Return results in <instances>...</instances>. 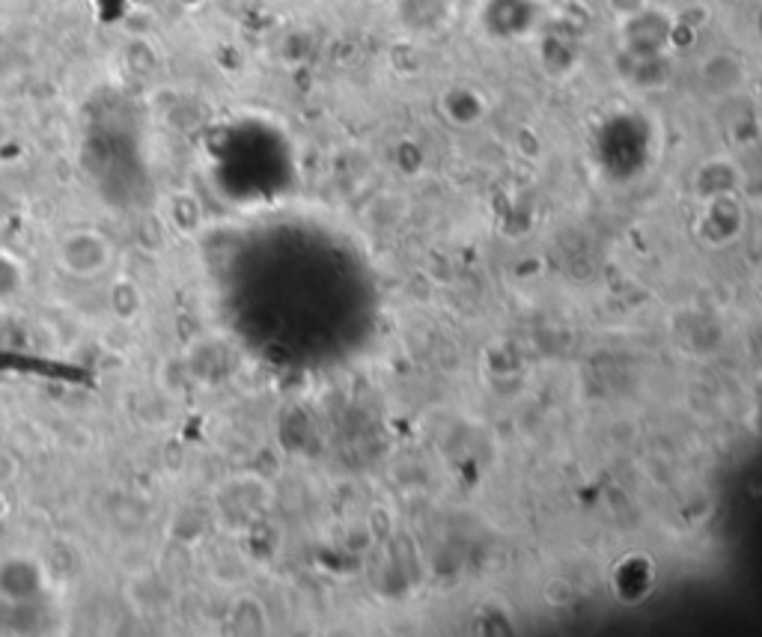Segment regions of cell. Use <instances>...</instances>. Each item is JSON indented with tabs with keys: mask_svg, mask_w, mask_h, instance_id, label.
<instances>
[{
	"mask_svg": "<svg viewBox=\"0 0 762 637\" xmlns=\"http://www.w3.org/2000/svg\"><path fill=\"white\" fill-rule=\"evenodd\" d=\"M51 587V572L42 557L10 551L0 557V604L24 608L39 602Z\"/></svg>",
	"mask_w": 762,
	"mask_h": 637,
	"instance_id": "2",
	"label": "cell"
},
{
	"mask_svg": "<svg viewBox=\"0 0 762 637\" xmlns=\"http://www.w3.org/2000/svg\"><path fill=\"white\" fill-rule=\"evenodd\" d=\"M107 310L119 324H135L147 310V295L138 280L119 275L107 290Z\"/></svg>",
	"mask_w": 762,
	"mask_h": 637,
	"instance_id": "5",
	"label": "cell"
},
{
	"mask_svg": "<svg viewBox=\"0 0 762 637\" xmlns=\"http://www.w3.org/2000/svg\"><path fill=\"white\" fill-rule=\"evenodd\" d=\"M24 283H27V275L22 263L0 251V302H12L15 295H22Z\"/></svg>",
	"mask_w": 762,
	"mask_h": 637,
	"instance_id": "10",
	"label": "cell"
},
{
	"mask_svg": "<svg viewBox=\"0 0 762 637\" xmlns=\"http://www.w3.org/2000/svg\"><path fill=\"white\" fill-rule=\"evenodd\" d=\"M167 232H170V227H167V220L162 218V215H147V218L138 224V244L143 247V254H162L164 244H167Z\"/></svg>",
	"mask_w": 762,
	"mask_h": 637,
	"instance_id": "9",
	"label": "cell"
},
{
	"mask_svg": "<svg viewBox=\"0 0 762 637\" xmlns=\"http://www.w3.org/2000/svg\"><path fill=\"white\" fill-rule=\"evenodd\" d=\"M162 218L167 220V227L176 235L191 239V235L203 230V203L196 200L194 191H174V194L164 198Z\"/></svg>",
	"mask_w": 762,
	"mask_h": 637,
	"instance_id": "4",
	"label": "cell"
},
{
	"mask_svg": "<svg viewBox=\"0 0 762 637\" xmlns=\"http://www.w3.org/2000/svg\"><path fill=\"white\" fill-rule=\"evenodd\" d=\"M116 247L111 235L96 227H78L69 230L58 244V266L75 280L102 278L107 268L114 266Z\"/></svg>",
	"mask_w": 762,
	"mask_h": 637,
	"instance_id": "1",
	"label": "cell"
},
{
	"mask_svg": "<svg viewBox=\"0 0 762 637\" xmlns=\"http://www.w3.org/2000/svg\"><path fill=\"white\" fill-rule=\"evenodd\" d=\"M179 3H182V7H186V10H196V7H200V3H203V0H179Z\"/></svg>",
	"mask_w": 762,
	"mask_h": 637,
	"instance_id": "14",
	"label": "cell"
},
{
	"mask_svg": "<svg viewBox=\"0 0 762 637\" xmlns=\"http://www.w3.org/2000/svg\"><path fill=\"white\" fill-rule=\"evenodd\" d=\"M126 604L131 608V614L140 620H158L170 611V604L176 599V587L164 578L155 566L140 569L135 575H126V587H123Z\"/></svg>",
	"mask_w": 762,
	"mask_h": 637,
	"instance_id": "3",
	"label": "cell"
},
{
	"mask_svg": "<svg viewBox=\"0 0 762 637\" xmlns=\"http://www.w3.org/2000/svg\"><path fill=\"white\" fill-rule=\"evenodd\" d=\"M155 384H158V391H162L164 396L182 399V396L194 387L196 379L194 372H191V367H188V360L170 358L164 360L162 367H158V372H155Z\"/></svg>",
	"mask_w": 762,
	"mask_h": 637,
	"instance_id": "6",
	"label": "cell"
},
{
	"mask_svg": "<svg viewBox=\"0 0 762 637\" xmlns=\"http://www.w3.org/2000/svg\"><path fill=\"white\" fill-rule=\"evenodd\" d=\"M605 3H608L620 18H635V15H640V10L647 7V0H605Z\"/></svg>",
	"mask_w": 762,
	"mask_h": 637,
	"instance_id": "13",
	"label": "cell"
},
{
	"mask_svg": "<svg viewBox=\"0 0 762 637\" xmlns=\"http://www.w3.org/2000/svg\"><path fill=\"white\" fill-rule=\"evenodd\" d=\"M230 626L239 635H259V632H266V611H263V604L256 602L254 596H242L239 602L232 604Z\"/></svg>",
	"mask_w": 762,
	"mask_h": 637,
	"instance_id": "7",
	"label": "cell"
},
{
	"mask_svg": "<svg viewBox=\"0 0 762 637\" xmlns=\"http://www.w3.org/2000/svg\"><path fill=\"white\" fill-rule=\"evenodd\" d=\"M170 536L179 545H196L206 536V524H203V512L196 510H179L176 512L174 524H170Z\"/></svg>",
	"mask_w": 762,
	"mask_h": 637,
	"instance_id": "8",
	"label": "cell"
},
{
	"mask_svg": "<svg viewBox=\"0 0 762 637\" xmlns=\"http://www.w3.org/2000/svg\"><path fill=\"white\" fill-rule=\"evenodd\" d=\"M126 66L135 75H147V72H152L155 66H158V54H155V48L143 39V36H135L131 42L126 46Z\"/></svg>",
	"mask_w": 762,
	"mask_h": 637,
	"instance_id": "11",
	"label": "cell"
},
{
	"mask_svg": "<svg viewBox=\"0 0 762 637\" xmlns=\"http://www.w3.org/2000/svg\"><path fill=\"white\" fill-rule=\"evenodd\" d=\"M22 476V462L10 450H0V488L12 486Z\"/></svg>",
	"mask_w": 762,
	"mask_h": 637,
	"instance_id": "12",
	"label": "cell"
}]
</instances>
